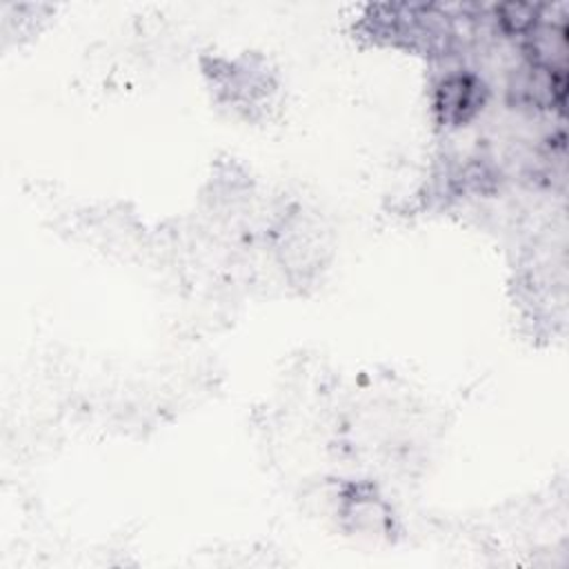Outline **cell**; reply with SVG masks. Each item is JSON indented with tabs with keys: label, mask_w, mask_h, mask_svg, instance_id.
Segmentation results:
<instances>
[{
	"label": "cell",
	"mask_w": 569,
	"mask_h": 569,
	"mask_svg": "<svg viewBox=\"0 0 569 569\" xmlns=\"http://www.w3.org/2000/svg\"><path fill=\"white\" fill-rule=\"evenodd\" d=\"M485 102V87L482 82L462 71L447 73L440 78L433 91V109L442 124L456 127L467 122Z\"/></svg>",
	"instance_id": "cell-1"
},
{
	"label": "cell",
	"mask_w": 569,
	"mask_h": 569,
	"mask_svg": "<svg viewBox=\"0 0 569 569\" xmlns=\"http://www.w3.org/2000/svg\"><path fill=\"white\" fill-rule=\"evenodd\" d=\"M540 7L527 2H507L496 7V22L509 36H529L540 24Z\"/></svg>",
	"instance_id": "cell-2"
}]
</instances>
